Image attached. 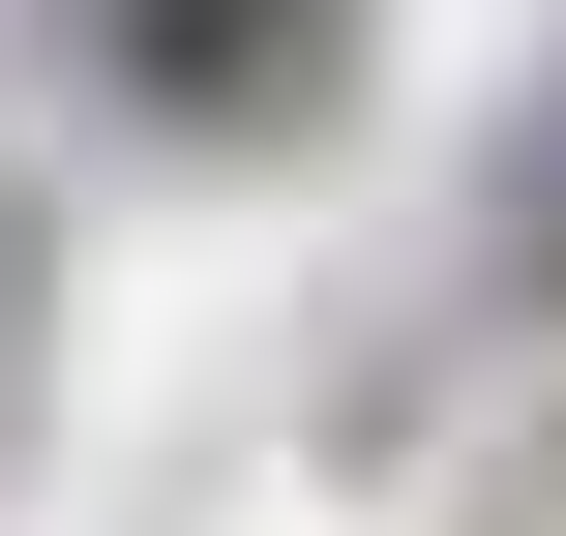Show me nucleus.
Instances as JSON below:
<instances>
[{"mask_svg":"<svg viewBox=\"0 0 566 536\" xmlns=\"http://www.w3.org/2000/svg\"><path fill=\"white\" fill-rule=\"evenodd\" d=\"M60 30H90V90H119V119H179V149H269V119L328 90V30H358V0H60Z\"/></svg>","mask_w":566,"mask_h":536,"instance_id":"f257e3e1","label":"nucleus"},{"mask_svg":"<svg viewBox=\"0 0 566 536\" xmlns=\"http://www.w3.org/2000/svg\"><path fill=\"white\" fill-rule=\"evenodd\" d=\"M507 269H537V298H566V149H537V239H507Z\"/></svg>","mask_w":566,"mask_h":536,"instance_id":"f03ea898","label":"nucleus"}]
</instances>
